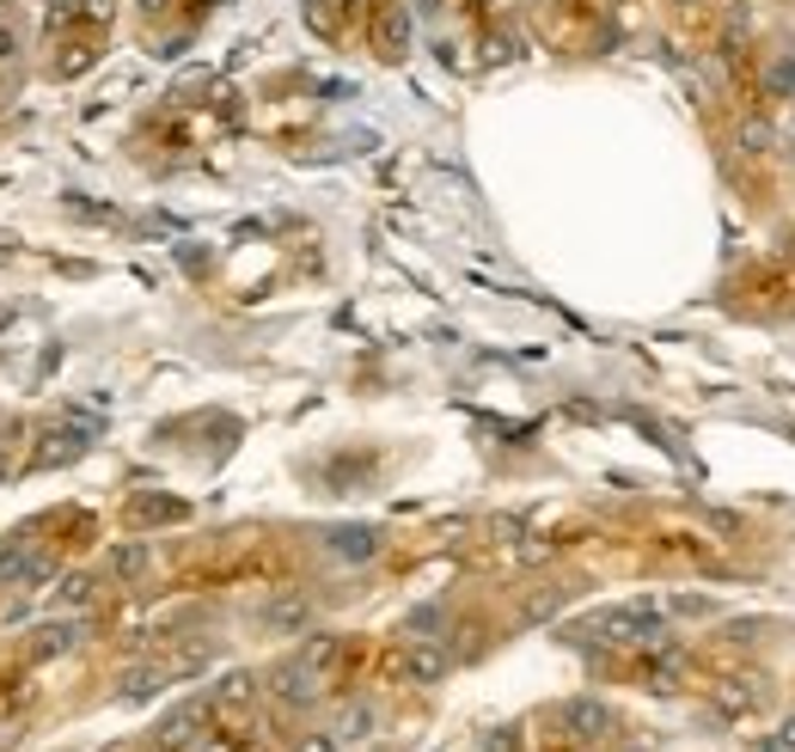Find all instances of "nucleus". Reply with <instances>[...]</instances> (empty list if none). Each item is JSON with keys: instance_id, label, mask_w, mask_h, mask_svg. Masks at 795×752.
Instances as JSON below:
<instances>
[{"instance_id": "nucleus-13", "label": "nucleus", "mask_w": 795, "mask_h": 752, "mask_svg": "<svg viewBox=\"0 0 795 752\" xmlns=\"http://www.w3.org/2000/svg\"><path fill=\"white\" fill-rule=\"evenodd\" d=\"M777 752H795V716H783V728H777Z\"/></svg>"}, {"instance_id": "nucleus-1", "label": "nucleus", "mask_w": 795, "mask_h": 752, "mask_svg": "<svg viewBox=\"0 0 795 752\" xmlns=\"http://www.w3.org/2000/svg\"><path fill=\"white\" fill-rule=\"evenodd\" d=\"M337 655H343V643H337V636H312L300 655H288L276 674H269V698H276L282 710H312V703L325 698V686H331Z\"/></svg>"}, {"instance_id": "nucleus-2", "label": "nucleus", "mask_w": 795, "mask_h": 752, "mask_svg": "<svg viewBox=\"0 0 795 752\" xmlns=\"http://www.w3.org/2000/svg\"><path fill=\"white\" fill-rule=\"evenodd\" d=\"M594 631H606V643H618V648H655V643H667V618L655 606H618V612H606Z\"/></svg>"}, {"instance_id": "nucleus-9", "label": "nucleus", "mask_w": 795, "mask_h": 752, "mask_svg": "<svg viewBox=\"0 0 795 752\" xmlns=\"http://www.w3.org/2000/svg\"><path fill=\"white\" fill-rule=\"evenodd\" d=\"M190 752H245V734H214V728H209Z\"/></svg>"}, {"instance_id": "nucleus-6", "label": "nucleus", "mask_w": 795, "mask_h": 752, "mask_svg": "<svg viewBox=\"0 0 795 752\" xmlns=\"http://www.w3.org/2000/svg\"><path fill=\"white\" fill-rule=\"evenodd\" d=\"M209 698H214V716H221V710H233V716H239V710H252V698H257V679H252V674H226L221 686L209 691Z\"/></svg>"}, {"instance_id": "nucleus-11", "label": "nucleus", "mask_w": 795, "mask_h": 752, "mask_svg": "<svg viewBox=\"0 0 795 752\" xmlns=\"http://www.w3.org/2000/svg\"><path fill=\"white\" fill-rule=\"evenodd\" d=\"M477 752H520V734L515 728H496V734H484V746Z\"/></svg>"}, {"instance_id": "nucleus-5", "label": "nucleus", "mask_w": 795, "mask_h": 752, "mask_svg": "<svg viewBox=\"0 0 795 752\" xmlns=\"http://www.w3.org/2000/svg\"><path fill=\"white\" fill-rule=\"evenodd\" d=\"M398 674L411 679V686H435L447 674V648H411V655L398 660Z\"/></svg>"}, {"instance_id": "nucleus-4", "label": "nucleus", "mask_w": 795, "mask_h": 752, "mask_svg": "<svg viewBox=\"0 0 795 752\" xmlns=\"http://www.w3.org/2000/svg\"><path fill=\"white\" fill-rule=\"evenodd\" d=\"M556 716H563L570 740H606V734H612V710H606L600 698H570Z\"/></svg>"}, {"instance_id": "nucleus-8", "label": "nucleus", "mask_w": 795, "mask_h": 752, "mask_svg": "<svg viewBox=\"0 0 795 752\" xmlns=\"http://www.w3.org/2000/svg\"><path fill=\"white\" fill-rule=\"evenodd\" d=\"M331 734L343 740V746H356V740H368L373 734V703H349L343 716L331 722Z\"/></svg>"}, {"instance_id": "nucleus-10", "label": "nucleus", "mask_w": 795, "mask_h": 752, "mask_svg": "<svg viewBox=\"0 0 795 752\" xmlns=\"http://www.w3.org/2000/svg\"><path fill=\"white\" fill-rule=\"evenodd\" d=\"M294 752H343V740H337L331 728H318V734H306V740H300V746H294Z\"/></svg>"}, {"instance_id": "nucleus-14", "label": "nucleus", "mask_w": 795, "mask_h": 752, "mask_svg": "<svg viewBox=\"0 0 795 752\" xmlns=\"http://www.w3.org/2000/svg\"><path fill=\"white\" fill-rule=\"evenodd\" d=\"M624 752H649V746H624Z\"/></svg>"}, {"instance_id": "nucleus-7", "label": "nucleus", "mask_w": 795, "mask_h": 752, "mask_svg": "<svg viewBox=\"0 0 795 752\" xmlns=\"http://www.w3.org/2000/svg\"><path fill=\"white\" fill-rule=\"evenodd\" d=\"M679 667H686V655H679L674 643H655V655L643 660V679H649L655 691H667V686L679 679Z\"/></svg>"}, {"instance_id": "nucleus-12", "label": "nucleus", "mask_w": 795, "mask_h": 752, "mask_svg": "<svg viewBox=\"0 0 795 752\" xmlns=\"http://www.w3.org/2000/svg\"><path fill=\"white\" fill-rule=\"evenodd\" d=\"M741 147H746V153H765V147H771V129H765V123H746V129H741Z\"/></svg>"}, {"instance_id": "nucleus-3", "label": "nucleus", "mask_w": 795, "mask_h": 752, "mask_svg": "<svg viewBox=\"0 0 795 752\" xmlns=\"http://www.w3.org/2000/svg\"><path fill=\"white\" fill-rule=\"evenodd\" d=\"M209 716H214V698H209V691H202V698H190V703H178V710L153 728V746H159V752H190L202 734H209Z\"/></svg>"}]
</instances>
